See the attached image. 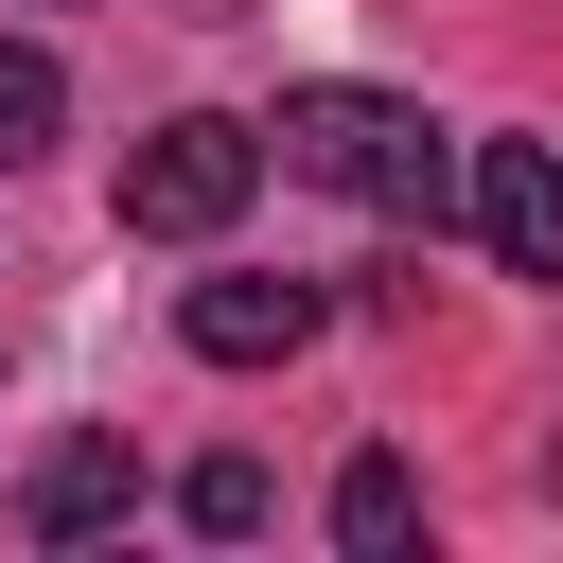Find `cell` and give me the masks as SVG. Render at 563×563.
<instances>
[{
    "label": "cell",
    "instance_id": "obj_2",
    "mask_svg": "<svg viewBox=\"0 0 563 563\" xmlns=\"http://www.w3.org/2000/svg\"><path fill=\"white\" fill-rule=\"evenodd\" d=\"M246 194H264V123H229V106H176L123 141V246H211Z\"/></svg>",
    "mask_w": 563,
    "mask_h": 563
},
{
    "label": "cell",
    "instance_id": "obj_1",
    "mask_svg": "<svg viewBox=\"0 0 563 563\" xmlns=\"http://www.w3.org/2000/svg\"><path fill=\"white\" fill-rule=\"evenodd\" d=\"M264 158H282V176H317V194H352V211H405V229H440V211H457V141H440L422 106H387V88H282Z\"/></svg>",
    "mask_w": 563,
    "mask_h": 563
},
{
    "label": "cell",
    "instance_id": "obj_3",
    "mask_svg": "<svg viewBox=\"0 0 563 563\" xmlns=\"http://www.w3.org/2000/svg\"><path fill=\"white\" fill-rule=\"evenodd\" d=\"M457 211H475V246H493L510 282H563V141H475Z\"/></svg>",
    "mask_w": 563,
    "mask_h": 563
},
{
    "label": "cell",
    "instance_id": "obj_4",
    "mask_svg": "<svg viewBox=\"0 0 563 563\" xmlns=\"http://www.w3.org/2000/svg\"><path fill=\"white\" fill-rule=\"evenodd\" d=\"M141 510V440L123 422H70L35 475H18V545H88V528H123Z\"/></svg>",
    "mask_w": 563,
    "mask_h": 563
},
{
    "label": "cell",
    "instance_id": "obj_7",
    "mask_svg": "<svg viewBox=\"0 0 563 563\" xmlns=\"http://www.w3.org/2000/svg\"><path fill=\"white\" fill-rule=\"evenodd\" d=\"M405 528H422V475L405 457H352L334 475V545H405Z\"/></svg>",
    "mask_w": 563,
    "mask_h": 563
},
{
    "label": "cell",
    "instance_id": "obj_8",
    "mask_svg": "<svg viewBox=\"0 0 563 563\" xmlns=\"http://www.w3.org/2000/svg\"><path fill=\"white\" fill-rule=\"evenodd\" d=\"M176 510H194L211 545H246V528H264V457H194V493H176Z\"/></svg>",
    "mask_w": 563,
    "mask_h": 563
},
{
    "label": "cell",
    "instance_id": "obj_6",
    "mask_svg": "<svg viewBox=\"0 0 563 563\" xmlns=\"http://www.w3.org/2000/svg\"><path fill=\"white\" fill-rule=\"evenodd\" d=\"M53 123H70V70L35 35H0V158H53Z\"/></svg>",
    "mask_w": 563,
    "mask_h": 563
},
{
    "label": "cell",
    "instance_id": "obj_5",
    "mask_svg": "<svg viewBox=\"0 0 563 563\" xmlns=\"http://www.w3.org/2000/svg\"><path fill=\"white\" fill-rule=\"evenodd\" d=\"M317 317H334V299H317V282H264V264H229V282L176 299V334H194L211 369H282V352H317Z\"/></svg>",
    "mask_w": 563,
    "mask_h": 563
}]
</instances>
